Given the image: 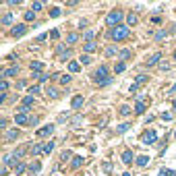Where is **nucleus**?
Segmentation results:
<instances>
[{"mask_svg":"<svg viewBox=\"0 0 176 176\" xmlns=\"http://www.w3.org/2000/svg\"><path fill=\"white\" fill-rule=\"evenodd\" d=\"M83 102H85V99H83V95H75V97H73V102H71V106H73L75 110H79V108H83Z\"/></svg>","mask_w":176,"mask_h":176,"instance_id":"nucleus-10","label":"nucleus"},{"mask_svg":"<svg viewBox=\"0 0 176 176\" xmlns=\"http://www.w3.org/2000/svg\"><path fill=\"white\" fill-rule=\"evenodd\" d=\"M17 73H19V66H10V68H6V71L2 73V79H8V77H17Z\"/></svg>","mask_w":176,"mask_h":176,"instance_id":"nucleus-9","label":"nucleus"},{"mask_svg":"<svg viewBox=\"0 0 176 176\" xmlns=\"http://www.w3.org/2000/svg\"><path fill=\"white\" fill-rule=\"evenodd\" d=\"M25 33H27V25H23V23H21V25H15L13 31H10L13 38H21V35H25Z\"/></svg>","mask_w":176,"mask_h":176,"instance_id":"nucleus-5","label":"nucleus"},{"mask_svg":"<svg viewBox=\"0 0 176 176\" xmlns=\"http://www.w3.org/2000/svg\"><path fill=\"white\" fill-rule=\"evenodd\" d=\"M93 79H95V83H99V85H108V83H110V75H108V66H106V64H102V66H99V68L95 71Z\"/></svg>","mask_w":176,"mask_h":176,"instance_id":"nucleus-2","label":"nucleus"},{"mask_svg":"<svg viewBox=\"0 0 176 176\" xmlns=\"http://www.w3.org/2000/svg\"><path fill=\"white\" fill-rule=\"evenodd\" d=\"M15 122H17L19 127H23V124H29V122H31V118H29L25 112H19V114L15 116Z\"/></svg>","mask_w":176,"mask_h":176,"instance_id":"nucleus-6","label":"nucleus"},{"mask_svg":"<svg viewBox=\"0 0 176 176\" xmlns=\"http://www.w3.org/2000/svg\"><path fill=\"white\" fill-rule=\"evenodd\" d=\"M120 114H122V116H129V114H131V108H129V106H122V108H120Z\"/></svg>","mask_w":176,"mask_h":176,"instance_id":"nucleus-35","label":"nucleus"},{"mask_svg":"<svg viewBox=\"0 0 176 176\" xmlns=\"http://www.w3.org/2000/svg\"><path fill=\"white\" fill-rule=\"evenodd\" d=\"M114 54H116V50H114V48H112V46H110V48H108V50H106V56H114Z\"/></svg>","mask_w":176,"mask_h":176,"instance_id":"nucleus-42","label":"nucleus"},{"mask_svg":"<svg viewBox=\"0 0 176 176\" xmlns=\"http://www.w3.org/2000/svg\"><path fill=\"white\" fill-rule=\"evenodd\" d=\"M129 35H131V29H129L127 25H118V27H114V29L110 31V38L116 40V42H122V40H127Z\"/></svg>","mask_w":176,"mask_h":176,"instance_id":"nucleus-1","label":"nucleus"},{"mask_svg":"<svg viewBox=\"0 0 176 176\" xmlns=\"http://www.w3.org/2000/svg\"><path fill=\"white\" fill-rule=\"evenodd\" d=\"M38 122H40V118H38V116H33V118H31V122H29V124H31V127H35V124H38Z\"/></svg>","mask_w":176,"mask_h":176,"instance_id":"nucleus-46","label":"nucleus"},{"mask_svg":"<svg viewBox=\"0 0 176 176\" xmlns=\"http://www.w3.org/2000/svg\"><path fill=\"white\" fill-rule=\"evenodd\" d=\"M122 176H131V174H129V172H124V174H122Z\"/></svg>","mask_w":176,"mask_h":176,"instance_id":"nucleus-50","label":"nucleus"},{"mask_svg":"<svg viewBox=\"0 0 176 176\" xmlns=\"http://www.w3.org/2000/svg\"><path fill=\"white\" fill-rule=\"evenodd\" d=\"M50 17H52V19L60 17V8H52V10H50Z\"/></svg>","mask_w":176,"mask_h":176,"instance_id":"nucleus-32","label":"nucleus"},{"mask_svg":"<svg viewBox=\"0 0 176 176\" xmlns=\"http://www.w3.org/2000/svg\"><path fill=\"white\" fill-rule=\"evenodd\" d=\"M93 35H95V31H91V29L85 31V40H87V42H93Z\"/></svg>","mask_w":176,"mask_h":176,"instance_id":"nucleus-31","label":"nucleus"},{"mask_svg":"<svg viewBox=\"0 0 176 176\" xmlns=\"http://www.w3.org/2000/svg\"><path fill=\"white\" fill-rule=\"evenodd\" d=\"M31 71H33L35 75H42V71H44V62H40V60L31 62Z\"/></svg>","mask_w":176,"mask_h":176,"instance_id":"nucleus-11","label":"nucleus"},{"mask_svg":"<svg viewBox=\"0 0 176 176\" xmlns=\"http://www.w3.org/2000/svg\"><path fill=\"white\" fill-rule=\"evenodd\" d=\"M48 95L56 99V97H58V89H54V87H48Z\"/></svg>","mask_w":176,"mask_h":176,"instance_id":"nucleus-27","label":"nucleus"},{"mask_svg":"<svg viewBox=\"0 0 176 176\" xmlns=\"http://www.w3.org/2000/svg\"><path fill=\"white\" fill-rule=\"evenodd\" d=\"M147 164H149V158H147V155H139V158H137V166L143 168V166H147Z\"/></svg>","mask_w":176,"mask_h":176,"instance_id":"nucleus-16","label":"nucleus"},{"mask_svg":"<svg viewBox=\"0 0 176 176\" xmlns=\"http://www.w3.org/2000/svg\"><path fill=\"white\" fill-rule=\"evenodd\" d=\"M42 6H44L42 2H33V6H31V10H42Z\"/></svg>","mask_w":176,"mask_h":176,"instance_id":"nucleus-39","label":"nucleus"},{"mask_svg":"<svg viewBox=\"0 0 176 176\" xmlns=\"http://www.w3.org/2000/svg\"><path fill=\"white\" fill-rule=\"evenodd\" d=\"M25 170H27V166H25V164H23V162H19V164H17V166H15V172H17V174H23V172H25Z\"/></svg>","mask_w":176,"mask_h":176,"instance_id":"nucleus-25","label":"nucleus"},{"mask_svg":"<svg viewBox=\"0 0 176 176\" xmlns=\"http://www.w3.org/2000/svg\"><path fill=\"white\" fill-rule=\"evenodd\" d=\"M104 172H112V164H110V162L104 164Z\"/></svg>","mask_w":176,"mask_h":176,"instance_id":"nucleus-43","label":"nucleus"},{"mask_svg":"<svg viewBox=\"0 0 176 176\" xmlns=\"http://www.w3.org/2000/svg\"><path fill=\"white\" fill-rule=\"evenodd\" d=\"M68 71H71V73H79V71H81V64H79V62H71V64H68Z\"/></svg>","mask_w":176,"mask_h":176,"instance_id":"nucleus-23","label":"nucleus"},{"mask_svg":"<svg viewBox=\"0 0 176 176\" xmlns=\"http://www.w3.org/2000/svg\"><path fill=\"white\" fill-rule=\"evenodd\" d=\"M122 21V10H112V13H108V17H106V23L110 25V27H118V23Z\"/></svg>","mask_w":176,"mask_h":176,"instance_id":"nucleus-3","label":"nucleus"},{"mask_svg":"<svg viewBox=\"0 0 176 176\" xmlns=\"http://www.w3.org/2000/svg\"><path fill=\"white\" fill-rule=\"evenodd\" d=\"M164 38H166V31H158L155 33V40H164Z\"/></svg>","mask_w":176,"mask_h":176,"instance_id":"nucleus-41","label":"nucleus"},{"mask_svg":"<svg viewBox=\"0 0 176 176\" xmlns=\"http://www.w3.org/2000/svg\"><path fill=\"white\" fill-rule=\"evenodd\" d=\"M174 110H176V102H174Z\"/></svg>","mask_w":176,"mask_h":176,"instance_id":"nucleus-51","label":"nucleus"},{"mask_svg":"<svg viewBox=\"0 0 176 176\" xmlns=\"http://www.w3.org/2000/svg\"><path fill=\"white\" fill-rule=\"evenodd\" d=\"M0 174H2V176H8V168H6V166H2V170H0Z\"/></svg>","mask_w":176,"mask_h":176,"instance_id":"nucleus-47","label":"nucleus"},{"mask_svg":"<svg viewBox=\"0 0 176 176\" xmlns=\"http://www.w3.org/2000/svg\"><path fill=\"white\" fill-rule=\"evenodd\" d=\"M174 137H176V133H174Z\"/></svg>","mask_w":176,"mask_h":176,"instance_id":"nucleus-53","label":"nucleus"},{"mask_svg":"<svg viewBox=\"0 0 176 176\" xmlns=\"http://www.w3.org/2000/svg\"><path fill=\"white\" fill-rule=\"evenodd\" d=\"M158 176H176V170H168V168H162Z\"/></svg>","mask_w":176,"mask_h":176,"instance_id":"nucleus-22","label":"nucleus"},{"mask_svg":"<svg viewBox=\"0 0 176 176\" xmlns=\"http://www.w3.org/2000/svg\"><path fill=\"white\" fill-rule=\"evenodd\" d=\"M29 151H31V155H40V153H44V145H31L29 147Z\"/></svg>","mask_w":176,"mask_h":176,"instance_id":"nucleus-12","label":"nucleus"},{"mask_svg":"<svg viewBox=\"0 0 176 176\" xmlns=\"http://www.w3.org/2000/svg\"><path fill=\"white\" fill-rule=\"evenodd\" d=\"M170 118H172V116H170L168 112H164V114H162V120H170Z\"/></svg>","mask_w":176,"mask_h":176,"instance_id":"nucleus-48","label":"nucleus"},{"mask_svg":"<svg viewBox=\"0 0 176 176\" xmlns=\"http://www.w3.org/2000/svg\"><path fill=\"white\" fill-rule=\"evenodd\" d=\"M81 166H83V158L81 155H75L73 158V168H81Z\"/></svg>","mask_w":176,"mask_h":176,"instance_id":"nucleus-21","label":"nucleus"},{"mask_svg":"<svg viewBox=\"0 0 176 176\" xmlns=\"http://www.w3.org/2000/svg\"><path fill=\"white\" fill-rule=\"evenodd\" d=\"M33 19H35V13H33V10L25 13V21H33Z\"/></svg>","mask_w":176,"mask_h":176,"instance_id":"nucleus-33","label":"nucleus"},{"mask_svg":"<svg viewBox=\"0 0 176 176\" xmlns=\"http://www.w3.org/2000/svg\"><path fill=\"white\" fill-rule=\"evenodd\" d=\"M38 93H40V87H38V85H33V87L29 89V95H38Z\"/></svg>","mask_w":176,"mask_h":176,"instance_id":"nucleus-37","label":"nucleus"},{"mask_svg":"<svg viewBox=\"0 0 176 176\" xmlns=\"http://www.w3.org/2000/svg\"><path fill=\"white\" fill-rule=\"evenodd\" d=\"M50 38H52V40H58V38H60V33L54 29V31H50Z\"/></svg>","mask_w":176,"mask_h":176,"instance_id":"nucleus-40","label":"nucleus"},{"mask_svg":"<svg viewBox=\"0 0 176 176\" xmlns=\"http://www.w3.org/2000/svg\"><path fill=\"white\" fill-rule=\"evenodd\" d=\"M120 58H122V60H129V58H131V50H122V52H120Z\"/></svg>","mask_w":176,"mask_h":176,"instance_id":"nucleus-28","label":"nucleus"},{"mask_svg":"<svg viewBox=\"0 0 176 176\" xmlns=\"http://www.w3.org/2000/svg\"><path fill=\"white\" fill-rule=\"evenodd\" d=\"M40 170H42V164H40V162H31V164H29V172H31V174H38Z\"/></svg>","mask_w":176,"mask_h":176,"instance_id":"nucleus-14","label":"nucleus"},{"mask_svg":"<svg viewBox=\"0 0 176 176\" xmlns=\"http://www.w3.org/2000/svg\"><path fill=\"white\" fill-rule=\"evenodd\" d=\"M160 60H162V52H155V54H151V56L147 58V62H145V64H147V66H155Z\"/></svg>","mask_w":176,"mask_h":176,"instance_id":"nucleus-8","label":"nucleus"},{"mask_svg":"<svg viewBox=\"0 0 176 176\" xmlns=\"http://www.w3.org/2000/svg\"><path fill=\"white\" fill-rule=\"evenodd\" d=\"M60 83H62V85H68V83H71V75H62V77H60Z\"/></svg>","mask_w":176,"mask_h":176,"instance_id":"nucleus-29","label":"nucleus"},{"mask_svg":"<svg viewBox=\"0 0 176 176\" xmlns=\"http://www.w3.org/2000/svg\"><path fill=\"white\" fill-rule=\"evenodd\" d=\"M81 62H83V64H89V62H91V58L85 54V56H81Z\"/></svg>","mask_w":176,"mask_h":176,"instance_id":"nucleus-44","label":"nucleus"},{"mask_svg":"<svg viewBox=\"0 0 176 176\" xmlns=\"http://www.w3.org/2000/svg\"><path fill=\"white\" fill-rule=\"evenodd\" d=\"M155 139H158V133L153 131V129L151 131H145L141 135V143L143 145H151V143H155Z\"/></svg>","mask_w":176,"mask_h":176,"instance_id":"nucleus-4","label":"nucleus"},{"mask_svg":"<svg viewBox=\"0 0 176 176\" xmlns=\"http://www.w3.org/2000/svg\"><path fill=\"white\" fill-rule=\"evenodd\" d=\"M135 112H137V114H143V112H145V104H143L141 99L137 102V106H135Z\"/></svg>","mask_w":176,"mask_h":176,"instance_id":"nucleus-24","label":"nucleus"},{"mask_svg":"<svg viewBox=\"0 0 176 176\" xmlns=\"http://www.w3.org/2000/svg\"><path fill=\"white\" fill-rule=\"evenodd\" d=\"M77 40H79V35H77V33H68V35H66V44H75Z\"/></svg>","mask_w":176,"mask_h":176,"instance_id":"nucleus-26","label":"nucleus"},{"mask_svg":"<svg viewBox=\"0 0 176 176\" xmlns=\"http://www.w3.org/2000/svg\"><path fill=\"white\" fill-rule=\"evenodd\" d=\"M0 23H2V25H10V23H13V13H6V15L2 17Z\"/></svg>","mask_w":176,"mask_h":176,"instance_id":"nucleus-19","label":"nucleus"},{"mask_svg":"<svg viewBox=\"0 0 176 176\" xmlns=\"http://www.w3.org/2000/svg\"><path fill=\"white\" fill-rule=\"evenodd\" d=\"M58 54H60V56H62V60H66V58H68V56H71V50H64V48H62V46H58Z\"/></svg>","mask_w":176,"mask_h":176,"instance_id":"nucleus-20","label":"nucleus"},{"mask_svg":"<svg viewBox=\"0 0 176 176\" xmlns=\"http://www.w3.org/2000/svg\"><path fill=\"white\" fill-rule=\"evenodd\" d=\"M19 137V129H13V131L6 133V141H13V139H17Z\"/></svg>","mask_w":176,"mask_h":176,"instance_id":"nucleus-17","label":"nucleus"},{"mask_svg":"<svg viewBox=\"0 0 176 176\" xmlns=\"http://www.w3.org/2000/svg\"><path fill=\"white\" fill-rule=\"evenodd\" d=\"M83 50H85L87 54H91V52H95V50H97V44H95V42H87V44L83 46Z\"/></svg>","mask_w":176,"mask_h":176,"instance_id":"nucleus-15","label":"nucleus"},{"mask_svg":"<svg viewBox=\"0 0 176 176\" xmlns=\"http://www.w3.org/2000/svg\"><path fill=\"white\" fill-rule=\"evenodd\" d=\"M6 124H8V122H6V118H2V120H0V129H6Z\"/></svg>","mask_w":176,"mask_h":176,"instance_id":"nucleus-49","label":"nucleus"},{"mask_svg":"<svg viewBox=\"0 0 176 176\" xmlns=\"http://www.w3.org/2000/svg\"><path fill=\"white\" fill-rule=\"evenodd\" d=\"M129 129H131L129 124H120V127H118V133L122 135V133H127V131H129Z\"/></svg>","mask_w":176,"mask_h":176,"instance_id":"nucleus-38","label":"nucleus"},{"mask_svg":"<svg viewBox=\"0 0 176 176\" xmlns=\"http://www.w3.org/2000/svg\"><path fill=\"white\" fill-rule=\"evenodd\" d=\"M54 145H56L54 141H48V143H44V153H52V151H54Z\"/></svg>","mask_w":176,"mask_h":176,"instance_id":"nucleus-18","label":"nucleus"},{"mask_svg":"<svg viewBox=\"0 0 176 176\" xmlns=\"http://www.w3.org/2000/svg\"><path fill=\"white\" fill-rule=\"evenodd\" d=\"M127 21H129V25H135V23H137V17H135V15H129V17H127Z\"/></svg>","mask_w":176,"mask_h":176,"instance_id":"nucleus-36","label":"nucleus"},{"mask_svg":"<svg viewBox=\"0 0 176 176\" xmlns=\"http://www.w3.org/2000/svg\"><path fill=\"white\" fill-rule=\"evenodd\" d=\"M143 83H147V77L145 75H139L137 77V85H143Z\"/></svg>","mask_w":176,"mask_h":176,"instance_id":"nucleus-34","label":"nucleus"},{"mask_svg":"<svg viewBox=\"0 0 176 176\" xmlns=\"http://www.w3.org/2000/svg\"><path fill=\"white\" fill-rule=\"evenodd\" d=\"M174 58H176V52H174Z\"/></svg>","mask_w":176,"mask_h":176,"instance_id":"nucleus-52","label":"nucleus"},{"mask_svg":"<svg viewBox=\"0 0 176 176\" xmlns=\"http://www.w3.org/2000/svg\"><path fill=\"white\" fill-rule=\"evenodd\" d=\"M0 89H2L0 93H6V89H8V83H6V79H2V81H0Z\"/></svg>","mask_w":176,"mask_h":176,"instance_id":"nucleus-30","label":"nucleus"},{"mask_svg":"<svg viewBox=\"0 0 176 176\" xmlns=\"http://www.w3.org/2000/svg\"><path fill=\"white\" fill-rule=\"evenodd\" d=\"M124 71V62H120V64H116V73H122Z\"/></svg>","mask_w":176,"mask_h":176,"instance_id":"nucleus-45","label":"nucleus"},{"mask_svg":"<svg viewBox=\"0 0 176 176\" xmlns=\"http://www.w3.org/2000/svg\"><path fill=\"white\" fill-rule=\"evenodd\" d=\"M52 133H54V124H46V127H42V129L38 131V137L44 139V137H50Z\"/></svg>","mask_w":176,"mask_h":176,"instance_id":"nucleus-7","label":"nucleus"},{"mask_svg":"<svg viewBox=\"0 0 176 176\" xmlns=\"http://www.w3.org/2000/svg\"><path fill=\"white\" fill-rule=\"evenodd\" d=\"M122 162H124V164H133V151L131 149L122 151Z\"/></svg>","mask_w":176,"mask_h":176,"instance_id":"nucleus-13","label":"nucleus"}]
</instances>
